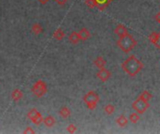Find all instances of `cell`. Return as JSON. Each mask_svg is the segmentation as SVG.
<instances>
[{"mask_svg":"<svg viewBox=\"0 0 160 134\" xmlns=\"http://www.w3.org/2000/svg\"><path fill=\"white\" fill-rule=\"evenodd\" d=\"M22 132H23L24 134H27V133H35L36 132H35L31 127H26V128H25V130H24Z\"/></svg>","mask_w":160,"mask_h":134,"instance_id":"obj_24","label":"cell"},{"mask_svg":"<svg viewBox=\"0 0 160 134\" xmlns=\"http://www.w3.org/2000/svg\"><path fill=\"white\" fill-rule=\"evenodd\" d=\"M31 91L38 98L43 97L47 93V84H46V82L44 80H42V79L37 80L33 84V86L31 88Z\"/></svg>","mask_w":160,"mask_h":134,"instance_id":"obj_4","label":"cell"},{"mask_svg":"<svg viewBox=\"0 0 160 134\" xmlns=\"http://www.w3.org/2000/svg\"><path fill=\"white\" fill-rule=\"evenodd\" d=\"M43 123H44V125H45L46 127L52 128V127H53V126L55 125L56 120H55V118H54L52 116H47L46 118H43Z\"/></svg>","mask_w":160,"mask_h":134,"instance_id":"obj_14","label":"cell"},{"mask_svg":"<svg viewBox=\"0 0 160 134\" xmlns=\"http://www.w3.org/2000/svg\"><path fill=\"white\" fill-rule=\"evenodd\" d=\"M76 131H77V127H76L74 124H69V125H68V127H67V132H68V133H75Z\"/></svg>","mask_w":160,"mask_h":134,"instance_id":"obj_23","label":"cell"},{"mask_svg":"<svg viewBox=\"0 0 160 134\" xmlns=\"http://www.w3.org/2000/svg\"><path fill=\"white\" fill-rule=\"evenodd\" d=\"M121 66L123 71L126 72L129 76H135L142 70L143 63L135 55H131L126 59V61H124Z\"/></svg>","mask_w":160,"mask_h":134,"instance_id":"obj_1","label":"cell"},{"mask_svg":"<svg viewBox=\"0 0 160 134\" xmlns=\"http://www.w3.org/2000/svg\"><path fill=\"white\" fill-rule=\"evenodd\" d=\"M115 122H116V124L118 125V126H120V127H125V126H127L128 125V119L124 116V115H121V116H119L117 118H116V120H115Z\"/></svg>","mask_w":160,"mask_h":134,"instance_id":"obj_17","label":"cell"},{"mask_svg":"<svg viewBox=\"0 0 160 134\" xmlns=\"http://www.w3.org/2000/svg\"><path fill=\"white\" fill-rule=\"evenodd\" d=\"M112 0H85V5L90 8H98L99 10L105 9Z\"/></svg>","mask_w":160,"mask_h":134,"instance_id":"obj_6","label":"cell"},{"mask_svg":"<svg viewBox=\"0 0 160 134\" xmlns=\"http://www.w3.org/2000/svg\"><path fill=\"white\" fill-rule=\"evenodd\" d=\"M78 33H79V35H80L81 40H82V41H85V40L89 39L90 36H91V34H90L89 30L87 28H85V27L82 28Z\"/></svg>","mask_w":160,"mask_h":134,"instance_id":"obj_11","label":"cell"},{"mask_svg":"<svg viewBox=\"0 0 160 134\" xmlns=\"http://www.w3.org/2000/svg\"></svg>","mask_w":160,"mask_h":134,"instance_id":"obj_29","label":"cell"},{"mask_svg":"<svg viewBox=\"0 0 160 134\" xmlns=\"http://www.w3.org/2000/svg\"><path fill=\"white\" fill-rule=\"evenodd\" d=\"M111 76H112V73H111L108 69H106L105 67L100 68V69L98 70V72L97 73V76H98V78L100 81H102V82H106V81H108V80H109V78L111 77Z\"/></svg>","mask_w":160,"mask_h":134,"instance_id":"obj_8","label":"cell"},{"mask_svg":"<svg viewBox=\"0 0 160 134\" xmlns=\"http://www.w3.org/2000/svg\"><path fill=\"white\" fill-rule=\"evenodd\" d=\"M38 1H39V2H40L41 4H46V3H47V2H48L49 0H38Z\"/></svg>","mask_w":160,"mask_h":134,"instance_id":"obj_28","label":"cell"},{"mask_svg":"<svg viewBox=\"0 0 160 134\" xmlns=\"http://www.w3.org/2000/svg\"><path fill=\"white\" fill-rule=\"evenodd\" d=\"M23 97V93L19 89H14L11 92V99L14 102H19Z\"/></svg>","mask_w":160,"mask_h":134,"instance_id":"obj_13","label":"cell"},{"mask_svg":"<svg viewBox=\"0 0 160 134\" xmlns=\"http://www.w3.org/2000/svg\"><path fill=\"white\" fill-rule=\"evenodd\" d=\"M68 40L71 44L73 45H76L78 44L80 41H81V38H80V35H79V33L76 32V31H73L69 34L68 35Z\"/></svg>","mask_w":160,"mask_h":134,"instance_id":"obj_10","label":"cell"},{"mask_svg":"<svg viewBox=\"0 0 160 134\" xmlns=\"http://www.w3.org/2000/svg\"><path fill=\"white\" fill-rule=\"evenodd\" d=\"M157 48H158L160 49V31L158 32V40H157V43H156V45H155Z\"/></svg>","mask_w":160,"mask_h":134,"instance_id":"obj_25","label":"cell"},{"mask_svg":"<svg viewBox=\"0 0 160 134\" xmlns=\"http://www.w3.org/2000/svg\"><path fill=\"white\" fill-rule=\"evenodd\" d=\"M150 107L149 102L138 97L132 104V108L139 114H144L146 110Z\"/></svg>","mask_w":160,"mask_h":134,"instance_id":"obj_5","label":"cell"},{"mask_svg":"<svg viewBox=\"0 0 160 134\" xmlns=\"http://www.w3.org/2000/svg\"><path fill=\"white\" fill-rule=\"evenodd\" d=\"M116 44L125 53H129L137 46V41L133 35L128 33L122 36H119V39L117 40Z\"/></svg>","mask_w":160,"mask_h":134,"instance_id":"obj_2","label":"cell"},{"mask_svg":"<svg viewBox=\"0 0 160 134\" xmlns=\"http://www.w3.org/2000/svg\"><path fill=\"white\" fill-rule=\"evenodd\" d=\"M128 120L133 123V124H136L139 120H140V116L138 113H132L129 115V118H128Z\"/></svg>","mask_w":160,"mask_h":134,"instance_id":"obj_21","label":"cell"},{"mask_svg":"<svg viewBox=\"0 0 160 134\" xmlns=\"http://www.w3.org/2000/svg\"><path fill=\"white\" fill-rule=\"evenodd\" d=\"M52 37L56 40H62L65 37V33L61 28H57L53 33H52Z\"/></svg>","mask_w":160,"mask_h":134,"instance_id":"obj_18","label":"cell"},{"mask_svg":"<svg viewBox=\"0 0 160 134\" xmlns=\"http://www.w3.org/2000/svg\"><path fill=\"white\" fill-rule=\"evenodd\" d=\"M158 33H157V32H153V33H151V34H150V35L148 36V38H149L150 42H151L153 45H156L157 40H158Z\"/></svg>","mask_w":160,"mask_h":134,"instance_id":"obj_22","label":"cell"},{"mask_svg":"<svg viewBox=\"0 0 160 134\" xmlns=\"http://www.w3.org/2000/svg\"><path fill=\"white\" fill-rule=\"evenodd\" d=\"M106 63H107V62H106V60H105L102 56H98V57H97V58L94 60V64H95L98 68H99V69L105 67Z\"/></svg>","mask_w":160,"mask_h":134,"instance_id":"obj_16","label":"cell"},{"mask_svg":"<svg viewBox=\"0 0 160 134\" xmlns=\"http://www.w3.org/2000/svg\"><path fill=\"white\" fill-rule=\"evenodd\" d=\"M114 111H115V107L112 104H106L105 107H104V112H105L106 115H109V116L112 115L114 113Z\"/></svg>","mask_w":160,"mask_h":134,"instance_id":"obj_19","label":"cell"},{"mask_svg":"<svg viewBox=\"0 0 160 134\" xmlns=\"http://www.w3.org/2000/svg\"><path fill=\"white\" fill-rule=\"evenodd\" d=\"M27 118L30 119V121L35 124L36 126L40 125L41 123H43V117L42 115L38 111V109L36 108H32L28 111L27 113Z\"/></svg>","mask_w":160,"mask_h":134,"instance_id":"obj_7","label":"cell"},{"mask_svg":"<svg viewBox=\"0 0 160 134\" xmlns=\"http://www.w3.org/2000/svg\"><path fill=\"white\" fill-rule=\"evenodd\" d=\"M140 98H142V99H143V100H145V101H150L151 99H152V94L148 91V90H143L141 94H140V96H139Z\"/></svg>","mask_w":160,"mask_h":134,"instance_id":"obj_20","label":"cell"},{"mask_svg":"<svg viewBox=\"0 0 160 134\" xmlns=\"http://www.w3.org/2000/svg\"><path fill=\"white\" fill-rule=\"evenodd\" d=\"M156 20H157V21H158L160 23V11L158 13V14H157V15H156Z\"/></svg>","mask_w":160,"mask_h":134,"instance_id":"obj_27","label":"cell"},{"mask_svg":"<svg viewBox=\"0 0 160 134\" xmlns=\"http://www.w3.org/2000/svg\"><path fill=\"white\" fill-rule=\"evenodd\" d=\"M31 31H32V33L35 34L36 35H40V34L43 33V27H42V25H41L40 23L35 22V23H33L32 26H31Z\"/></svg>","mask_w":160,"mask_h":134,"instance_id":"obj_12","label":"cell"},{"mask_svg":"<svg viewBox=\"0 0 160 134\" xmlns=\"http://www.w3.org/2000/svg\"><path fill=\"white\" fill-rule=\"evenodd\" d=\"M82 100L85 103L88 109L94 110V109H96V107L98 106V104L99 102V95L96 91L90 90L83 96Z\"/></svg>","mask_w":160,"mask_h":134,"instance_id":"obj_3","label":"cell"},{"mask_svg":"<svg viewBox=\"0 0 160 134\" xmlns=\"http://www.w3.org/2000/svg\"><path fill=\"white\" fill-rule=\"evenodd\" d=\"M114 33H115L118 36H122V35H124L128 34V28H127L124 24L119 23V24L115 27V29H114Z\"/></svg>","mask_w":160,"mask_h":134,"instance_id":"obj_9","label":"cell"},{"mask_svg":"<svg viewBox=\"0 0 160 134\" xmlns=\"http://www.w3.org/2000/svg\"><path fill=\"white\" fill-rule=\"evenodd\" d=\"M59 115H60L61 118L66 119V118H68L71 116V111L68 106H63L59 110Z\"/></svg>","mask_w":160,"mask_h":134,"instance_id":"obj_15","label":"cell"},{"mask_svg":"<svg viewBox=\"0 0 160 134\" xmlns=\"http://www.w3.org/2000/svg\"><path fill=\"white\" fill-rule=\"evenodd\" d=\"M58 5H65L68 0H54Z\"/></svg>","mask_w":160,"mask_h":134,"instance_id":"obj_26","label":"cell"}]
</instances>
